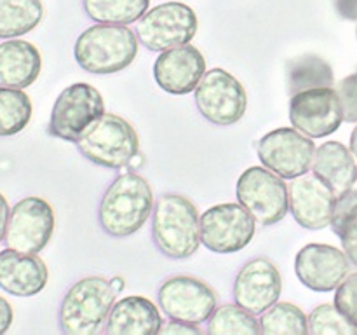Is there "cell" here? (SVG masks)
I'll list each match as a JSON object with an SVG mask.
<instances>
[{"instance_id":"6da1fadb","label":"cell","mask_w":357,"mask_h":335,"mask_svg":"<svg viewBox=\"0 0 357 335\" xmlns=\"http://www.w3.org/2000/svg\"><path fill=\"white\" fill-rule=\"evenodd\" d=\"M153 209V191L146 178L135 173H121L103 192L98 218L112 237H129L138 232Z\"/></svg>"},{"instance_id":"7a4b0ae2","label":"cell","mask_w":357,"mask_h":335,"mask_svg":"<svg viewBox=\"0 0 357 335\" xmlns=\"http://www.w3.org/2000/svg\"><path fill=\"white\" fill-rule=\"evenodd\" d=\"M138 37L128 24L96 23L77 37L73 54L82 70L108 75L128 68L138 56Z\"/></svg>"},{"instance_id":"3957f363","label":"cell","mask_w":357,"mask_h":335,"mask_svg":"<svg viewBox=\"0 0 357 335\" xmlns=\"http://www.w3.org/2000/svg\"><path fill=\"white\" fill-rule=\"evenodd\" d=\"M152 237L160 253L169 258H188L201 244V216L197 206L181 194L157 199L152 215Z\"/></svg>"},{"instance_id":"277c9868","label":"cell","mask_w":357,"mask_h":335,"mask_svg":"<svg viewBox=\"0 0 357 335\" xmlns=\"http://www.w3.org/2000/svg\"><path fill=\"white\" fill-rule=\"evenodd\" d=\"M117 290L103 276H87L68 288L59 306V328L68 335H98L107 325Z\"/></svg>"},{"instance_id":"5b68a950","label":"cell","mask_w":357,"mask_h":335,"mask_svg":"<svg viewBox=\"0 0 357 335\" xmlns=\"http://www.w3.org/2000/svg\"><path fill=\"white\" fill-rule=\"evenodd\" d=\"M77 149L98 166L121 170L139 152V136L124 117L103 114L77 140Z\"/></svg>"},{"instance_id":"8992f818","label":"cell","mask_w":357,"mask_h":335,"mask_svg":"<svg viewBox=\"0 0 357 335\" xmlns=\"http://www.w3.org/2000/svg\"><path fill=\"white\" fill-rule=\"evenodd\" d=\"M236 195L261 225H274L289 211V187L265 166L248 168L237 180Z\"/></svg>"},{"instance_id":"52a82bcc","label":"cell","mask_w":357,"mask_h":335,"mask_svg":"<svg viewBox=\"0 0 357 335\" xmlns=\"http://www.w3.org/2000/svg\"><path fill=\"white\" fill-rule=\"evenodd\" d=\"M197 14L181 2H166L146 10L138 21L139 44L155 52L185 45L197 34Z\"/></svg>"},{"instance_id":"ba28073f","label":"cell","mask_w":357,"mask_h":335,"mask_svg":"<svg viewBox=\"0 0 357 335\" xmlns=\"http://www.w3.org/2000/svg\"><path fill=\"white\" fill-rule=\"evenodd\" d=\"M195 105L215 126H232L244 117L248 94L243 84L223 68H211L195 87Z\"/></svg>"},{"instance_id":"9c48e42d","label":"cell","mask_w":357,"mask_h":335,"mask_svg":"<svg viewBox=\"0 0 357 335\" xmlns=\"http://www.w3.org/2000/svg\"><path fill=\"white\" fill-rule=\"evenodd\" d=\"M105 114L101 93L86 82H75L61 91L54 101L49 133L63 142L77 143L82 133Z\"/></svg>"},{"instance_id":"30bf717a","label":"cell","mask_w":357,"mask_h":335,"mask_svg":"<svg viewBox=\"0 0 357 335\" xmlns=\"http://www.w3.org/2000/svg\"><path fill=\"white\" fill-rule=\"evenodd\" d=\"M257 220L243 204L223 202L201 215V243L215 253L229 255L244 250L253 241Z\"/></svg>"},{"instance_id":"8fae6325","label":"cell","mask_w":357,"mask_h":335,"mask_svg":"<svg viewBox=\"0 0 357 335\" xmlns=\"http://www.w3.org/2000/svg\"><path fill=\"white\" fill-rule=\"evenodd\" d=\"M159 307L171 320L201 325L209 321L218 306L216 292L202 279L188 274L167 278L157 292Z\"/></svg>"},{"instance_id":"7c38bea8","label":"cell","mask_w":357,"mask_h":335,"mask_svg":"<svg viewBox=\"0 0 357 335\" xmlns=\"http://www.w3.org/2000/svg\"><path fill=\"white\" fill-rule=\"evenodd\" d=\"M316 145L296 128H279L258 142V159L284 180H293L312 170Z\"/></svg>"},{"instance_id":"4fadbf2b","label":"cell","mask_w":357,"mask_h":335,"mask_svg":"<svg viewBox=\"0 0 357 335\" xmlns=\"http://www.w3.org/2000/svg\"><path fill=\"white\" fill-rule=\"evenodd\" d=\"M54 232V211L45 199L28 195L10 208L6 246L23 253H38Z\"/></svg>"},{"instance_id":"5bb4252c","label":"cell","mask_w":357,"mask_h":335,"mask_svg":"<svg viewBox=\"0 0 357 335\" xmlns=\"http://www.w3.org/2000/svg\"><path fill=\"white\" fill-rule=\"evenodd\" d=\"M289 121L293 128L310 138L333 135L344 122L337 89L316 87L293 94L289 103Z\"/></svg>"},{"instance_id":"9a60e30c","label":"cell","mask_w":357,"mask_h":335,"mask_svg":"<svg viewBox=\"0 0 357 335\" xmlns=\"http://www.w3.org/2000/svg\"><path fill=\"white\" fill-rule=\"evenodd\" d=\"M281 292V272L274 262L265 257L248 260L234 279V300L255 316L279 302Z\"/></svg>"},{"instance_id":"2e32d148","label":"cell","mask_w":357,"mask_h":335,"mask_svg":"<svg viewBox=\"0 0 357 335\" xmlns=\"http://www.w3.org/2000/svg\"><path fill=\"white\" fill-rule=\"evenodd\" d=\"M351 260L331 244L310 243L296 253L295 272L300 283L314 292H333L347 278Z\"/></svg>"},{"instance_id":"e0dca14e","label":"cell","mask_w":357,"mask_h":335,"mask_svg":"<svg viewBox=\"0 0 357 335\" xmlns=\"http://www.w3.org/2000/svg\"><path fill=\"white\" fill-rule=\"evenodd\" d=\"M337 194L316 174L293 178L289 185V209L303 229L319 230L331 223Z\"/></svg>"},{"instance_id":"ac0fdd59","label":"cell","mask_w":357,"mask_h":335,"mask_svg":"<svg viewBox=\"0 0 357 335\" xmlns=\"http://www.w3.org/2000/svg\"><path fill=\"white\" fill-rule=\"evenodd\" d=\"M204 73V56L190 44L162 51L153 63V79L157 86L169 94L192 93Z\"/></svg>"},{"instance_id":"d6986e66","label":"cell","mask_w":357,"mask_h":335,"mask_svg":"<svg viewBox=\"0 0 357 335\" xmlns=\"http://www.w3.org/2000/svg\"><path fill=\"white\" fill-rule=\"evenodd\" d=\"M47 265L37 253L6 248L0 251V288L14 297H33L45 288Z\"/></svg>"},{"instance_id":"ffe728a7","label":"cell","mask_w":357,"mask_h":335,"mask_svg":"<svg viewBox=\"0 0 357 335\" xmlns=\"http://www.w3.org/2000/svg\"><path fill=\"white\" fill-rule=\"evenodd\" d=\"M162 327V318L155 304L146 297H124L114 304L105 325L108 335H155Z\"/></svg>"},{"instance_id":"44dd1931","label":"cell","mask_w":357,"mask_h":335,"mask_svg":"<svg viewBox=\"0 0 357 335\" xmlns=\"http://www.w3.org/2000/svg\"><path fill=\"white\" fill-rule=\"evenodd\" d=\"M40 70V51L31 42L21 38L0 42V87H30L38 79Z\"/></svg>"},{"instance_id":"7402d4cb","label":"cell","mask_w":357,"mask_h":335,"mask_svg":"<svg viewBox=\"0 0 357 335\" xmlns=\"http://www.w3.org/2000/svg\"><path fill=\"white\" fill-rule=\"evenodd\" d=\"M312 171L337 195L354 187L357 181L354 154L340 142H326L316 149Z\"/></svg>"},{"instance_id":"603a6c76","label":"cell","mask_w":357,"mask_h":335,"mask_svg":"<svg viewBox=\"0 0 357 335\" xmlns=\"http://www.w3.org/2000/svg\"><path fill=\"white\" fill-rule=\"evenodd\" d=\"M289 94H298L316 87H333L335 73L330 63L317 54H303L286 65Z\"/></svg>"},{"instance_id":"cb8c5ba5","label":"cell","mask_w":357,"mask_h":335,"mask_svg":"<svg viewBox=\"0 0 357 335\" xmlns=\"http://www.w3.org/2000/svg\"><path fill=\"white\" fill-rule=\"evenodd\" d=\"M44 17L40 0H0V38H16L28 34Z\"/></svg>"},{"instance_id":"d4e9b609","label":"cell","mask_w":357,"mask_h":335,"mask_svg":"<svg viewBox=\"0 0 357 335\" xmlns=\"http://www.w3.org/2000/svg\"><path fill=\"white\" fill-rule=\"evenodd\" d=\"M331 229L340 237L345 255L357 267V191L349 188L335 199Z\"/></svg>"},{"instance_id":"484cf974","label":"cell","mask_w":357,"mask_h":335,"mask_svg":"<svg viewBox=\"0 0 357 335\" xmlns=\"http://www.w3.org/2000/svg\"><path fill=\"white\" fill-rule=\"evenodd\" d=\"M150 0H84V10L96 23L131 24L149 10Z\"/></svg>"},{"instance_id":"4316f807","label":"cell","mask_w":357,"mask_h":335,"mask_svg":"<svg viewBox=\"0 0 357 335\" xmlns=\"http://www.w3.org/2000/svg\"><path fill=\"white\" fill-rule=\"evenodd\" d=\"M260 330L264 335H305L309 334V316L291 302H275L261 313Z\"/></svg>"},{"instance_id":"83f0119b","label":"cell","mask_w":357,"mask_h":335,"mask_svg":"<svg viewBox=\"0 0 357 335\" xmlns=\"http://www.w3.org/2000/svg\"><path fill=\"white\" fill-rule=\"evenodd\" d=\"M209 335H258L260 321L239 304H223L216 307L208 323Z\"/></svg>"},{"instance_id":"f1b7e54d","label":"cell","mask_w":357,"mask_h":335,"mask_svg":"<svg viewBox=\"0 0 357 335\" xmlns=\"http://www.w3.org/2000/svg\"><path fill=\"white\" fill-rule=\"evenodd\" d=\"M30 96L23 89L0 87V136H13L23 131L31 119Z\"/></svg>"},{"instance_id":"f546056e","label":"cell","mask_w":357,"mask_h":335,"mask_svg":"<svg viewBox=\"0 0 357 335\" xmlns=\"http://www.w3.org/2000/svg\"><path fill=\"white\" fill-rule=\"evenodd\" d=\"M309 334L357 335V327L338 311L335 304H321L309 314Z\"/></svg>"},{"instance_id":"4dcf8cb0","label":"cell","mask_w":357,"mask_h":335,"mask_svg":"<svg viewBox=\"0 0 357 335\" xmlns=\"http://www.w3.org/2000/svg\"><path fill=\"white\" fill-rule=\"evenodd\" d=\"M335 306L342 314L357 327V272L347 276L338 285L335 293Z\"/></svg>"},{"instance_id":"1f68e13d","label":"cell","mask_w":357,"mask_h":335,"mask_svg":"<svg viewBox=\"0 0 357 335\" xmlns=\"http://www.w3.org/2000/svg\"><path fill=\"white\" fill-rule=\"evenodd\" d=\"M337 94L340 100L344 121L357 122V72L338 82Z\"/></svg>"},{"instance_id":"d6a6232c","label":"cell","mask_w":357,"mask_h":335,"mask_svg":"<svg viewBox=\"0 0 357 335\" xmlns=\"http://www.w3.org/2000/svg\"><path fill=\"white\" fill-rule=\"evenodd\" d=\"M159 334H171V335H201L202 330L199 328V325L185 323V321L180 320H171L167 321L166 325L162 323Z\"/></svg>"},{"instance_id":"836d02e7","label":"cell","mask_w":357,"mask_h":335,"mask_svg":"<svg viewBox=\"0 0 357 335\" xmlns=\"http://www.w3.org/2000/svg\"><path fill=\"white\" fill-rule=\"evenodd\" d=\"M337 14L344 20L357 21V0H333Z\"/></svg>"},{"instance_id":"e575fe53","label":"cell","mask_w":357,"mask_h":335,"mask_svg":"<svg viewBox=\"0 0 357 335\" xmlns=\"http://www.w3.org/2000/svg\"><path fill=\"white\" fill-rule=\"evenodd\" d=\"M14 320L13 306L9 304V300H6L3 297H0V334H6L10 328Z\"/></svg>"},{"instance_id":"d590c367","label":"cell","mask_w":357,"mask_h":335,"mask_svg":"<svg viewBox=\"0 0 357 335\" xmlns=\"http://www.w3.org/2000/svg\"><path fill=\"white\" fill-rule=\"evenodd\" d=\"M9 215H10L9 202H7L6 195L0 192V243L6 239V230H7V223H9Z\"/></svg>"},{"instance_id":"8d00e7d4","label":"cell","mask_w":357,"mask_h":335,"mask_svg":"<svg viewBox=\"0 0 357 335\" xmlns=\"http://www.w3.org/2000/svg\"><path fill=\"white\" fill-rule=\"evenodd\" d=\"M143 163H145V159H143L142 154L138 152V154H135V156L131 157V161H129L128 166L131 168V170H138V168L143 166Z\"/></svg>"},{"instance_id":"74e56055","label":"cell","mask_w":357,"mask_h":335,"mask_svg":"<svg viewBox=\"0 0 357 335\" xmlns=\"http://www.w3.org/2000/svg\"><path fill=\"white\" fill-rule=\"evenodd\" d=\"M110 281H112V285H114V288L117 290L119 293H121L122 290L126 288V281H124V278H121V276H115V278H112Z\"/></svg>"},{"instance_id":"f35d334b","label":"cell","mask_w":357,"mask_h":335,"mask_svg":"<svg viewBox=\"0 0 357 335\" xmlns=\"http://www.w3.org/2000/svg\"><path fill=\"white\" fill-rule=\"evenodd\" d=\"M351 152L354 154V157L357 159V126H356L354 131H352V135H351Z\"/></svg>"},{"instance_id":"ab89813d","label":"cell","mask_w":357,"mask_h":335,"mask_svg":"<svg viewBox=\"0 0 357 335\" xmlns=\"http://www.w3.org/2000/svg\"><path fill=\"white\" fill-rule=\"evenodd\" d=\"M356 35H357V28H356Z\"/></svg>"}]
</instances>
